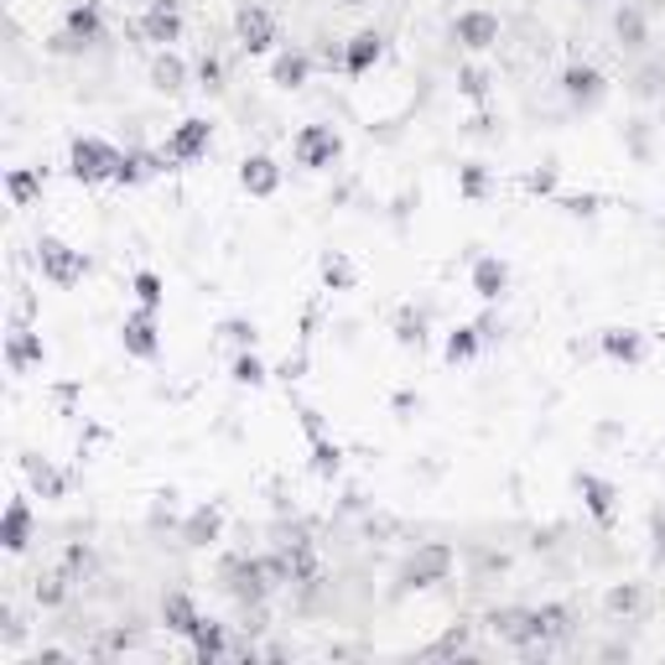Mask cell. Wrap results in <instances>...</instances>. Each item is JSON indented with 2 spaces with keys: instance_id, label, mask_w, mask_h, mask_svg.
<instances>
[{
  "instance_id": "cell-1",
  "label": "cell",
  "mask_w": 665,
  "mask_h": 665,
  "mask_svg": "<svg viewBox=\"0 0 665 665\" xmlns=\"http://www.w3.org/2000/svg\"><path fill=\"white\" fill-rule=\"evenodd\" d=\"M218 577H224V593L235 603H244V608H261L265 598L276 593V577L265 567V556H229L218 567Z\"/></svg>"
},
{
  "instance_id": "cell-2",
  "label": "cell",
  "mask_w": 665,
  "mask_h": 665,
  "mask_svg": "<svg viewBox=\"0 0 665 665\" xmlns=\"http://www.w3.org/2000/svg\"><path fill=\"white\" fill-rule=\"evenodd\" d=\"M37 271H42V281L48 286L73 291V286L89 276V255L73 250L68 239H58V235H37Z\"/></svg>"
},
{
  "instance_id": "cell-3",
  "label": "cell",
  "mask_w": 665,
  "mask_h": 665,
  "mask_svg": "<svg viewBox=\"0 0 665 665\" xmlns=\"http://www.w3.org/2000/svg\"><path fill=\"white\" fill-rule=\"evenodd\" d=\"M104 42V5L99 0H78V5H68L63 11V32L52 37L48 48L58 52V58H68V52H89Z\"/></svg>"
},
{
  "instance_id": "cell-4",
  "label": "cell",
  "mask_w": 665,
  "mask_h": 665,
  "mask_svg": "<svg viewBox=\"0 0 665 665\" xmlns=\"http://www.w3.org/2000/svg\"><path fill=\"white\" fill-rule=\"evenodd\" d=\"M120 146L99 141V136H78L68 146V177L84 183V188H99V183H115V166H120Z\"/></svg>"
},
{
  "instance_id": "cell-5",
  "label": "cell",
  "mask_w": 665,
  "mask_h": 665,
  "mask_svg": "<svg viewBox=\"0 0 665 665\" xmlns=\"http://www.w3.org/2000/svg\"><path fill=\"white\" fill-rule=\"evenodd\" d=\"M291 156H297V166H308V172H328L343 156V136L332 125H302L297 141H291Z\"/></svg>"
},
{
  "instance_id": "cell-6",
  "label": "cell",
  "mask_w": 665,
  "mask_h": 665,
  "mask_svg": "<svg viewBox=\"0 0 665 665\" xmlns=\"http://www.w3.org/2000/svg\"><path fill=\"white\" fill-rule=\"evenodd\" d=\"M448 572H452V547L448 541H422L416 556H405L401 588H431V582H448Z\"/></svg>"
},
{
  "instance_id": "cell-7",
  "label": "cell",
  "mask_w": 665,
  "mask_h": 665,
  "mask_svg": "<svg viewBox=\"0 0 665 665\" xmlns=\"http://www.w3.org/2000/svg\"><path fill=\"white\" fill-rule=\"evenodd\" d=\"M209 146H214V125L203 115H188V120H177V130L166 136V162L172 166H183V162H203L209 156Z\"/></svg>"
},
{
  "instance_id": "cell-8",
  "label": "cell",
  "mask_w": 665,
  "mask_h": 665,
  "mask_svg": "<svg viewBox=\"0 0 665 665\" xmlns=\"http://www.w3.org/2000/svg\"><path fill=\"white\" fill-rule=\"evenodd\" d=\"M235 37H239V48L250 52V58H261V52H271L276 42H281V26H276V16H271L265 5H239L235 11Z\"/></svg>"
},
{
  "instance_id": "cell-9",
  "label": "cell",
  "mask_w": 665,
  "mask_h": 665,
  "mask_svg": "<svg viewBox=\"0 0 665 665\" xmlns=\"http://www.w3.org/2000/svg\"><path fill=\"white\" fill-rule=\"evenodd\" d=\"M120 349L130 359H141V364H151V359L162 354V323H156V312L136 308L125 323H120Z\"/></svg>"
},
{
  "instance_id": "cell-10",
  "label": "cell",
  "mask_w": 665,
  "mask_h": 665,
  "mask_svg": "<svg viewBox=\"0 0 665 665\" xmlns=\"http://www.w3.org/2000/svg\"><path fill=\"white\" fill-rule=\"evenodd\" d=\"M562 95H567L572 110H593V104H603V95H608V78H603L593 63L572 58L567 68H562Z\"/></svg>"
},
{
  "instance_id": "cell-11",
  "label": "cell",
  "mask_w": 665,
  "mask_h": 665,
  "mask_svg": "<svg viewBox=\"0 0 665 665\" xmlns=\"http://www.w3.org/2000/svg\"><path fill=\"white\" fill-rule=\"evenodd\" d=\"M572 484H577V494H582V510H588L603 530H614V520H618V484H614V478L577 474Z\"/></svg>"
},
{
  "instance_id": "cell-12",
  "label": "cell",
  "mask_w": 665,
  "mask_h": 665,
  "mask_svg": "<svg viewBox=\"0 0 665 665\" xmlns=\"http://www.w3.org/2000/svg\"><path fill=\"white\" fill-rule=\"evenodd\" d=\"M141 37L156 48H177L183 42V0H151L141 11Z\"/></svg>"
},
{
  "instance_id": "cell-13",
  "label": "cell",
  "mask_w": 665,
  "mask_h": 665,
  "mask_svg": "<svg viewBox=\"0 0 665 665\" xmlns=\"http://www.w3.org/2000/svg\"><path fill=\"white\" fill-rule=\"evenodd\" d=\"M48 364V343H42V332L16 323V328L5 332V369L11 375H32V369H42Z\"/></svg>"
},
{
  "instance_id": "cell-14",
  "label": "cell",
  "mask_w": 665,
  "mask_h": 665,
  "mask_svg": "<svg viewBox=\"0 0 665 665\" xmlns=\"http://www.w3.org/2000/svg\"><path fill=\"white\" fill-rule=\"evenodd\" d=\"M510 281H515V271L504 255H478L474 271H468V286H474L478 302H504L510 297Z\"/></svg>"
},
{
  "instance_id": "cell-15",
  "label": "cell",
  "mask_w": 665,
  "mask_h": 665,
  "mask_svg": "<svg viewBox=\"0 0 665 665\" xmlns=\"http://www.w3.org/2000/svg\"><path fill=\"white\" fill-rule=\"evenodd\" d=\"M22 478H26V489L37 499H48V504L68 499V474L58 463H48V457H37V452H22Z\"/></svg>"
},
{
  "instance_id": "cell-16",
  "label": "cell",
  "mask_w": 665,
  "mask_h": 665,
  "mask_svg": "<svg viewBox=\"0 0 665 665\" xmlns=\"http://www.w3.org/2000/svg\"><path fill=\"white\" fill-rule=\"evenodd\" d=\"M452 42L468 52H489L499 42V16L494 11H463V16H452Z\"/></svg>"
},
{
  "instance_id": "cell-17",
  "label": "cell",
  "mask_w": 665,
  "mask_h": 665,
  "mask_svg": "<svg viewBox=\"0 0 665 665\" xmlns=\"http://www.w3.org/2000/svg\"><path fill=\"white\" fill-rule=\"evenodd\" d=\"M598 349L614 359V364H624V369H640L644 359H650V338L640 328H603L598 332Z\"/></svg>"
},
{
  "instance_id": "cell-18",
  "label": "cell",
  "mask_w": 665,
  "mask_h": 665,
  "mask_svg": "<svg viewBox=\"0 0 665 665\" xmlns=\"http://www.w3.org/2000/svg\"><path fill=\"white\" fill-rule=\"evenodd\" d=\"M166 151H146V146H130L125 156H120L115 166V188H141V183H151V177H162L166 172Z\"/></svg>"
},
{
  "instance_id": "cell-19",
  "label": "cell",
  "mask_w": 665,
  "mask_h": 665,
  "mask_svg": "<svg viewBox=\"0 0 665 665\" xmlns=\"http://www.w3.org/2000/svg\"><path fill=\"white\" fill-rule=\"evenodd\" d=\"M239 188L250 192V198H276V192H281V162L265 156V151L244 156V162H239Z\"/></svg>"
},
{
  "instance_id": "cell-20",
  "label": "cell",
  "mask_w": 665,
  "mask_h": 665,
  "mask_svg": "<svg viewBox=\"0 0 665 665\" xmlns=\"http://www.w3.org/2000/svg\"><path fill=\"white\" fill-rule=\"evenodd\" d=\"M32 530H37V520H32V499L16 494L11 504H5V520H0V547L11 551V556H22V551L32 547Z\"/></svg>"
},
{
  "instance_id": "cell-21",
  "label": "cell",
  "mask_w": 665,
  "mask_h": 665,
  "mask_svg": "<svg viewBox=\"0 0 665 665\" xmlns=\"http://www.w3.org/2000/svg\"><path fill=\"white\" fill-rule=\"evenodd\" d=\"M567 635H572L567 603H541V608H530V640L536 644H562Z\"/></svg>"
},
{
  "instance_id": "cell-22",
  "label": "cell",
  "mask_w": 665,
  "mask_h": 665,
  "mask_svg": "<svg viewBox=\"0 0 665 665\" xmlns=\"http://www.w3.org/2000/svg\"><path fill=\"white\" fill-rule=\"evenodd\" d=\"M218 536H224V510L218 504H198L188 520H183V547H192V551L214 547Z\"/></svg>"
},
{
  "instance_id": "cell-23",
  "label": "cell",
  "mask_w": 665,
  "mask_h": 665,
  "mask_svg": "<svg viewBox=\"0 0 665 665\" xmlns=\"http://www.w3.org/2000/svg\"><path fill=\"white\" fill-rule=\"evenodd\" d=\"M380 58H385V37L369 26V32L349 37V48H343V73H349V78H364V73L375 68Z\"/></svg>"
},
{
  "instance_id": "cell-24",
  "label": "cell",
  "mask_w": 665,
  "mask_h": 665,
  "mask_svg": "<svg viewBox=\"0 0 665 665\" xmlns=\"http://www.w3.org/2000/svg\"><path fill=\"white\" fill-rule=\"evenodd\" d=\"M312 78V58L302 48H286V52H276V63H271V84L276 89H286V95H297L302 84Z\"/></svg>"
},
{
  "instance_id": "cell-25",
  "label": "cell",
  "mask_w": 665,
  "mask_h": 665,
  "mask_svg": "<svg viewBox=\"0 0 665 665\" xmlns=\"http://www.w3.org/2000/svg\"><path fill=\"white\" fill-rule=\"evenodd\" d=\"M198 603H192L188 593H166L162 598V624L166 635H177V640H192V629H198Z\"/></svg>"
},
{
  "instance_id": "cell-26",
  "label": "cell",
  "mask_w": 665,
  "mask_h": 665,
  "mask_svg": "<svg viewBox=\"0 0 665 665\" xmlns=\"http://www.w3.org/2000/svg\"><path fill=\"white\" fill-rule=\"evenodd\" d=\"M151 89H156V95H183V89H188V63L172 48L156 52V63H151Z\"/></svg>"
},
{
  "instance_id": "cell-27",
  "label": "cell",
  "mask_w": 665,
  "mask_h": 665,
  "mask_svg": "<svg viewBox=\"0 0 665 665\" xmlns=\"http://www.w3.org/2000/svg\"><path fill=\"white\" fill-rule=\"evenodd\" d=\"M42 183H48L42 166H11V172H5V192H11L16 209H32V203L42 198Z\"/></svg>"
},
{
  "instance_id": "cell-28",
  "label": "cell",
  "mask_w": 665,
  "mask_h": 665,
  "mask_svg": "<svg viewBox=\"0 0 665 665\" xmlns=\"http://www.w3.org/2000/svg\"><path fill=\"white\" fill-rule=\"evenodd\" d=\"M192 661L214 665L224 661V650H229V635H224V624H214V618H198V629H192Z\"/></svg>"
},
{
  "instance_id": "cell-29",
  "label": "cell",
  "mask_w": 665,
  "mask_h": 665,
  "mask_svg": "<svg viewBox=\"0 0 665 665\" xmlns=\"http://www.w3.org/2000/svg\"><path fill=\"white\" fill-rule=\"evenodd\" d=\"M478 354H484V332H478V323H457V328L448 332V343H442V359H448V364H474Z\"/></svg>"
},
{
  "instance_id": "cell-30",
  "label": "cell",
  "mask_w": 665,
  "mask_h": 665,
  "mask_svg": "<svg viewBox=\"0 0 665 665\" xmlns=\"http://www.w3.org/2000/svg\"><path fill=\"white\" fill-rule=\"evenodd\" d=\"M317 276H323V291H354L359 286V265L343 255V250H328L317 261Z\"/></svg>"
},
{
  "instance_id": "cell-31",
  "label": "cell",
  "mask_w": 665,
  "mask_h": 665,
  "mask_svg": "<svg viewBox=\"0 0 665 665\" xmlns=\"http://www.w3.org/2000/svg\"><path fill=\"white\" fill-rule=\"evenodd\" d=\"M271 375H276V369H271V364H265V359L255 354V349H239V354L229 359V380L244 385V390H261V385L271 380Z\"/></svg>"
},
{
  "instance_id": "cell-32",
  "label": "cell",
  "mask_w": 665,
  "mask_h": 665,
  "mask_svg": "<svg viewBox=\"0 0 665 665\" xmlns=\"http://www.w3.org/2000/svg\"><path fill=\"white\" fill-rule=\"evenodd\" d=\"M489 629L510 644H536L530 640V608H494V614H489Z\"/></svg>"
},
{
  "instance_id": "cell-33",
  "label": "cell",
  "mask_w": 665,
  "mask_h": 665,
  "mask_svg": "<svg viewBox=\"0 0 665 665\" xmlns=\"http://www.w3.org/2000/svg\"><path fill=\"white\" fill-rule=\"evenodd\" d=\"M130 291H136V308H146V312L166 308V281H162V271H151V265H141V271L130 276Z\"/></svg>"
},
{
  "instance_id": "cell-34",
  "label": "cell",
  "mask_w": 665,
  "mask_h": 665,
  "mask_svg": "<svg viewBox=\"0 0 665 665\" xmlns=\"http://www.w3.org/2000/svg\"><path fill=\"white\" fill-rule=\"evenodd\" d=\"M494 192V172L484 162H463L457 166V198H468V203H484Z\"/></svg>"
},
{
  "instance_id": "cell-35",
  "label": "cell",
  "mask_w": 665,
  "mask_h": 665,
  "mask_svg": "<svg viewBox=\"0 0 665 665\" xmlns=\"http://www.w3.org/2000/svg\"><path fill=\"white\" fill-rule=\"evenodd\" d=\"M308 468L317 478H338L343 474V448H338V442H332V437H312V457H308Z\"/></svg>"
},
{
  "instance_id": "cell-36",
  "label": "cell",
  "mask_w": 665,
  "mask_h": 665,
  "mask_svg": "<svg viewBox=\"0 0 665 665\" xmlns=\"http://www.w3.org/2000/svg\"><path fill=\"white\" fill-rule=\"evenodd\" d=\"M390 328H396V343H401V349H422V343H427V312L401 308Z\"/></svg>"
},
{
  "instance_id": "cell-37",
  "label": "cell",
  "mask_w": 665,
  "mask_h": 665,
  "mask_svg": "<svg viewBox=\"0 0 665 665\" xmlns=\"http://www.w3.org/2000/svg\"><path fill=\"white\" fill-rule=\"evenodd\" d=\"M603 608L614 618H635L644 608V588L640 582H624V588H608V598H603Z\"/></svg>"
},
{
  "instance_id": "cell-38",
  "label": "cell",
  "mask_w": 665,
  "mask_h": 665,
  "mask_svg": "<svg viewBox=\"0 0 665 665\" xmlns=\"http://www.w3.org/2000/svg\"><path fill=\"white\" fill-rule=\"evenodd\" d=\"M68 572H48V577H37V588H32V598L42 603V608H63L68 603Z\"/></svg>"
},
{
  "instance_id": "cell-39",
  "label": "cell",
  "mask_w": 665,
  "mask_h": 665,
  "mask_svg": "<svg viewBox=\"0 0 665 665\" xmlns=\"http://www.w3.org/2000/svg\"><path fill=\"white\" fill-rule=\"evenodd\" d=\"M218 338L235 343V354H239V349H255V343H261V328H255L250 317H224V323H218Z\"/></svg>"
},
{
  "instance_id": "cell-40",
  "label": "cell",
  "mask_w": 665,
  "mask_h": 665,
  "mask_svg": "<svg viewBox=\"0 0 665 665\" xmlns=\"http://www.w3.org/2000/svg\"><path fill=\"white\" fill-rule=\"evenodd\" d=\"M525 192L530 198H556L562 192V166L547 162V166H536V172H525Z\"/></svg>"
},
{
  "instance_id": "cell-41",
  "label": "cell",
  "mask_w": 665,
  "mask_h": 665,
  "mask_svg": "<svg viewBox=\"0 0 665 665\" xmlns=\"http://www.w3.org/2000/svg\"><path fill=\"white\" fill-rule=\"evenodd\" d=\"M551 203H556L562 214H572V218H593L598 209H603V198H598V192H556Z\"/></svg>"
},
{
  "instance_id": "cell-42",
  "label": "cell",
  "mask_w": 665,
  "mask_h": 665,
  "mask_svg": "<svg viewBox=\"0 0 665 665\" xmlns=\"http://www.w3.org/2000/svg\"><path fill=\"white\" fill-rule=\"evenodd\" d=\"M618 37H624V48H644V22L635 5H624L618 11Z\"/></svg>"
},
{
  "instance_id": "cell-43",
  "label": "cell",
  "mask_w": 665,
  "mask_h": 665,
  "mask_svg": "<svg viewBox=\"0 0 665 665\" xmlns=\"http://www.w3.org/2000/svg\"><path fill=\"white\" fill-rule=\"evenodd\" d=\"M198 84H203L209 95H224V63H218L214 52H209V58L198 63Z\"/></svg>"
},
{
  "instance_id": "cell-44",
  "label": "cell",
  "mask_w": 665,
  "mask_h": 665,
  "mask_svg": "<svg viewBox=\"0 0 665 665\" xmlns=\"http://www.w3.org/2000/svg\"><path fill=\"white\" fill-rule=\"evenodd\" d=\"M457 89H463L468 99H489V73H484V68H463V73H457Z\"/></svg>"
},
{
  "instance_id": "cell-45",
  "label": "cell",
  "mask_w": 665,
  "mask_h": 665,
  "mask_svg": "<svg viewBox=\"0 0 665 665\" xmlns=\"http://www.w3.org/2000/svg\"><path fill=\"white\" fill-rule=\"evenodd\" d=\"M452 650H468V629H463V624H457V629H448L442 640L431 644V655H452Z\"/></svg>"
},
{
  "instance_id": "cell-46",
  "label": "cell",
  "mask_w": 665,
  "mask_h": 665,
  "mask_svg": "<svg viewBox=\"0 0 665 665\" xmlns=\"http://www.w3.org/2000/svg\"><path fill=\"white\" fill-rule=\"evenodd\" d=\"M297 416H302V431H308V442H312V437H328V427H323V411H312V405H302Z\"/></svg>"
},
{
  "instance_id": "cell-47",
  "label": "cell",
  "mask_w": 665,
  "mask_h": 665,
  "mask_svg": "<svg viewBox=\"0 0 665 665\" xmlns=\"http://www.w3.org/2000/svg\"><path fill=\"white\" fill-rule=\"evenodd\" d=\"M276 375H281V380H302V375H308V354L286 359V364H281V369H276Z\"/></svg>"
},
{
  "instance_id": "cell-48",
  "label": "cell",
  "mask_w": 665,
  "mask_h": 665,
  "mask_svg": "<svg viewBox=\"0 0 665 665\" xmlns=\"http://www.w3.org/2000/svg\"><path fill=\"white\" fill-rule=\"evenodd\" d=\"M68 661V650H37V655H32V665H63Z\"/></svg>"
},
{
  "instance_id": "cell-49",
  "label": "cell",
  "mask_w": 665,
  "mask_h": 665,
  "mask_svg": "<svg viewBox=\"0 0 665 665\" xmlns=\"http://www.w3.org/2000/svg\"><path fill=\"white\" fill-rule=\"evenodd\" d=\"M396 411H401V416H411V411H422V396H396Z\"/></svg>"
},
{
  "instance_id": "cell-50",
  "label": "cell",
  "mask_w": 665,
  "mask_h": 665,
  "mask_svg": "<svg viewBox=\"0 0 665 665\" xmlns=\"http://www.w3.org/2000/svg\"><path fill=\"white\" fill-rule=\"evenodd\" d=\"M582 5H598V0H582Z\"/></svg>"
}]
</instances>
